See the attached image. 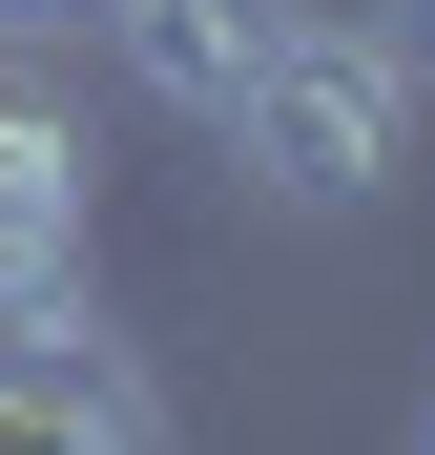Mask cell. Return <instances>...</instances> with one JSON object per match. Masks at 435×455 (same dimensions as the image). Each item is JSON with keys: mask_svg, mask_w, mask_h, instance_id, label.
Masks as SVG:
<instances>
[{"mask_svg": "<svg viewBox=\"0 0 435 455\" xmlns=\"http://www.w3.org/2000/svg\"><path fill=\"white\" fill-rule=\"evenodd\" d=\"M207 145H229V187H249V207H374V187L415 166V84H394V42H374V21L290 0V42L207 104Z\"/></svg>", "mask_w": 435, "mask_h": 455, "instance_id": "obj_1", "label": "cell"}, {"mask_svg": "<svg viewBox=\"0 0 435 455\" xmlns=\"http://www.w3.org/2000/svg\"><path fill=\"white\" fill-rule=\"evenodd\" d=\"M0 455H166V394L104 311H0Z\"/></svg>", "mask_w": 435, "mask_h": 455, "instance_id": "obj_2", "label": "cell"}, {"mask_svg": "<svg viewBox=\"0 0 435 455\" xmlns=\"http://www.w3.org/2000/svg\"><path fill=\"white\" fill-rule=\"evenodd\" d=\"M84 249H104V166L42 84H0V311H84Z\"/></svg>", "mask_w": 435, "mask_h": 455, "instance_id": "obj_3", "label": "cell"}, {"mask_svg": "<svg viewBox=\"0 0 435 455\" xmlns=\"http://www.w3.org/2000/svg\"><path fill=\"white\" fill-rule=\"evenodd\" d=\"M84 42H104V62H125L166 124H207V104H229L249 62L290 42V0H84Z\"/></svg>", "mask_w": 435, "mask_h": 455, "instance_id": "obj_4", "label": "cell"}, {"mask_svg": "<svg viewBox=\"0 0 435 455\" xmlns=\"http://www.w3.org/2000/svg\"><path fill=\"white\" fill-rule=\"evenodd\" d=\"M352 21H374V42H394V84L435 104V0H352Z\"/></svg>", "mask_w": 435, "mask_h": 455, "instance_id": "obj_5", "label": "cell"}, {"mask_svg": "<svg viewBox=\"0 0 435 455\" xmlns=\"http://www.w3.org/2000/svg\"><path fill=\"white\" fill-rule=\"evenodd\" d=\"M42 42H84V0H0V62H42Z\"/></svg>", "mask_w": 435, "mask_h": 455, "instance_id": "obj_6", "label": "cell"}, {"mask_svg": "<svg viewBox=\"0 0 435 455\" xmlns=\"http://www.w3.org/2000/svg\"><path fill=\"white\" fill-rule=\"evenodd\" d=\"M415 455H435V414H415Z\"/></svg>", "mask_w": 435, "mask_h": 455, "instance_id": "obj_7", "label": "cell"}]
</instances>
